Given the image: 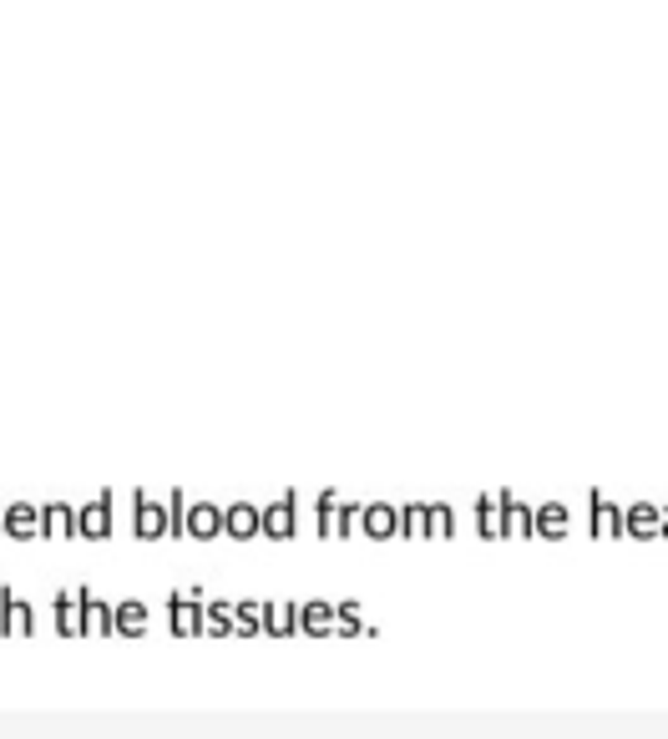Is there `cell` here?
<instances>
[{"label":"cell","instance_id":"1","mask_svg":"<svg viewBox=\"0 0 668 739\" xmlns=\"http://www.w3.org/2000/svg\"><path fill=\"white\" fill-rule=\"evenodd\" d=\"M264 532H269V537H289V532H294V497L264 512Z\"/></svg>","mask_w":668,"mask_h":739},{"label":"cell","instance_id":"2","mask_svg":"<svg viewBox=\"0 0 668 739\" xmlns=\"http://www.w3.org/2000/svg\"><path fill=\"white\" fill-rule=\"evenodd\" d=\"M36 522H41V512H31V507H11L6 512V532H16V537H36L41 532Z\"/></svg>","mask_w":668,"mask_h":739},{"label":"cell","instance_id":"3","mask_svg":"<svg viewBox=\"0 0 668 739\" xmlns=\"http://www.w3.org/2000/svg\"><path fill=\"white\" fill-rule=\"evenodd\" d=\"M223 522H228L233 537H254V532H259V512H254V507H233Z\"/></svg>","mask_w":668,"mask_h":739},{"label":"cell","instance_id":"4","mask_svg":"<svg viewBox=\"0 0 668 739\" xmlns=\"http://www.w3.org/2000/svg\"><path fill=\"white\" fill-rule=\"evenodd\" d=\"M81 532H87V537H107V502H92L87 512H81Z\"/></svg>","mask_w":668,"mask_h":739},{"label":"cell","instance_id":"5","mask_svg":"<svg viewBox=\"0 0 668 739\" xmlns=\"http://www.w3.org/2000/svg\"><path fill=\"white\" fill-rule=\"evenodd\" d=\"M365 532H370V537L395 532V512H390V507H370V512H365Z\"/></svg>","mask_w":668,"mask_h":739},{"label":"cell","instance_id":"6","mask_svg":"<svg viewBox=\"0 0 668 739\" xmlns=\"http://www.w3.org/2000/svg\"><path fill=\"white\" fill-rule=\"evenodd\" d=\"M137 532H147V537L167 532V527H162V512H157V507H147V497L137 502Z\"/></svg>","mask_w":668,"mask_h":739},{"label":"cell","instance_id":"7","mask_svg":"<svg viewBox=\"0 0 668 739\" xmlns=\"http://www.w3.org/2000/svg\"><path fill=\"white\" fill-rule=\"evenodd\" d=\"M188 527H193L198 537H213V532H218V512H213V507H193V522H188Z\"/></svg>","mask_w":668,"mask_h":739},{"label":"cell","instance_id":"8","mask_svg":"<svg viewBox=\"0 0 668 739\" xmlns=\"http://www.w3.org/2000/svg\"><path fill=\"white\" fill-rule=\"evenodd\" d=\"M562 527H567V512L562 507H547L542 512V532H562Z\"/></svg>","mask_w":668,"mask_h":739}]
</instances>
